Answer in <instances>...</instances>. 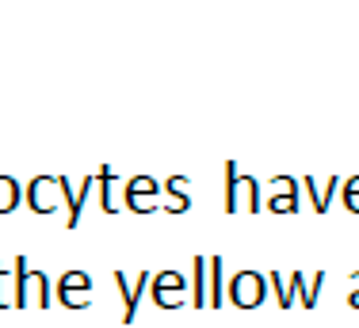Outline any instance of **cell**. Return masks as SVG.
<instances>
[{
  "label": "cell",
  "instance_id": "6da1fadb",
  "mask_svg": "<svg viewBox=\"0 0 359 328\" xmlns=\"http://www.w3.org/2000/svg\"><path fill=\"white\" fill-rule=\"evenodd\" d=\"M237 298H241L245 306H252V279H249V275H241V279H237Z\"/></svg>",
  "mask_w": 359,
  "mask_h": 328
},
{
  "label": "cell",
  "instance_id": "7a4b0ae2",
  "mask_svg": "<svg viewBox=\"0 0 359 328\" xmlns=\"http://www.w3.org/2000/svg\"><path fill=\"white\" fill-rule=\"evenodd\" d=\"M8 203H15V195L8 198V179H0V206H8Z\"/></svg>",
  "mask_w": 359,
  "mask_h": 328
}]
</instances>
